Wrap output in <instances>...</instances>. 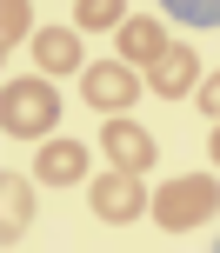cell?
Masks as SVG:
<instances>
[{"instance_id": "obj_9", "label": "cell", "mask_w": 220, "mask_h": 253, "mask_svg": "<svg viewBox=\"0 0 220 253\" xmlns=\"http://www.w3.org/2000/svg\"><path fill=\"white\" fill-rule=\"evenodd\" d=\"M160 53H167V27H160L154 13H133V20L120 27V60L127 67H154Z\"/></svg>"}, {"instance_id": "obj_6", "label": "cell", "mask_w": 220, "mask_h": 253, "mask_svg": "<svg viewBox=\"0 0 220 253\" xmlns=\"http://www.w3.org/2000/svg\"><path fill=\"white\" fill-rule=\"evenodd\" d=\"M194 80H200V53H194V47H167L154 67H147V93H160V100L194 93Z\"/></svg>"}, {"instance_id": "obj_1", "label": "cell", "mask_w": 220, "mask_h": 253, "mask_svg": "<svg viewBox=\"0 0 220 253\" xmlns=\"http://www.w3.org/2000/svg\"><path fill=\"white\" fill-rule=\"evenodd\" d=\"M147 213H154L167 233H194V227H207V220L220 213V180L214 173H174L167 187L154 193Z\"/></svg>"}, {"instance_id": "obj_15", "label": "cell", "mask_w": 220, "mask_h": 253, "mask_svg": "<svg viewBox=\"0 0 220 253\" xmlns=\"http://www.w3.org/2000/svg\"><path fill=\"white\" fill-rule=\"evenodd\" d=\"M207 160L220 167V120H214V140H207Z\"/></svg>"}, {"instance_id": "obj_16", "label": "cell", "mask_w": 220, "mask_h": 253, "mask_svg": "<svg viewBox=\"0 0 220 253\" xmlns=\"http://www.w3.org/2000/svg\"><path fill=\"white\" fill-rule=\"evenodd\" d=\"M214 253H220V247H214Z\"/></svg>"}, {"instance_id": "obj_13", "label": "cell", "mask_w": 220, "mask_h": 253, "mask_svg": "<svg viewBox=\"0 0 220 253\" xmlns=\"http://www.w3.org/2000/svg\"><path fill=\"white\" fill-rule=\"evenodd\" d=\"M174 13L194 20V27H220V7H200V0H174Z\"/></svg>"}, {"instance_id": "obj_2", "label": "cell", "mask_w": 220, "mask_h": 253, "mask_svg": "<svg viewBox=\"0 0 220 253\" xmlns=\"http://www.w3.org/2000/svg\"><path fill=\"white\" fill-rule=\"evenodd\" d=\"M53 120H60V93L47 80H7L0 87V126H7V140H47Z\"/></svg>"}, {"instance_id": "obj_10", "label": "cell", "mask_w": 220, "mask_h": 253, "mask_svg": "<svg viewBox=\"0 0 220 253\" xmlns=\"http://www.w3.org/2000/svg\"><path fill=\"white\" fill-rule=\"evenodd\" d=\"M0 200H7V213H0V247L13 253V240L34 227V180L7 173V180H0Z\"/></svg>"}, {"instance_id": "obj_12", "label": "cell", "mask_w": 220, "mask_h": 253, "mask_svg": "<svg viewBox=\"0 0 220 253\" xmlns=\"http://www.w3.org/2000/svg\"><path fill=\"white\" fill-rule=\"evenodd\" d=\"M27 27H34V7H27V0H7V13H0V34H7V47H13V40H27Z\"/></svg>"}, {"instance_id": "obj_5", "label": "cell", "mask_w": 220, "mask_h": 253, "mask_svg": "<svg viewBox=\"0 0 220 253\" xmlns=\"http://www.w3.org/2000/svg\"><path fill=\"white\" fill-rule=\"evenodd\" d=\"M100 147H107V160H114V173H147V167H154V153H160V140L147 133L140 120H107Z\"/></svg>"}, {"instance_id": "obj_7", "label": "cell", "mask_w": 220, "mask_h": 253, "mask_svg": "<svg viewBox=\"0 0 220 253\" xmlns=\"http://www.w3.org/2000/svg\"><path fill=\"white\" fill-rule=\"evenodd\" d=\"M34 60H40V80H47V74H87L74 27H40V34H34Z\"/></svg>"}, {"instance_id": "obj_11", "label": "cell", "mask_w": 220, "mask_h": 253, "mask_svg": "<svg viewBox=\"0 0 220 253\" xmlns=\"http://www.w3.org/2000/svg\"><path fill=\"white\" fill-rule=\"evenodd\" d=\"M74 27L107 34V27H127V20H120V0H80V7H74Z\"/></svg>"}, {"instance_id": "obj_4", "label": "cell", "mask_w": 220, "mask_h": 253, "mask_svg": "<svg viewBox=\"0 0 220 253\" xmlns=\"http://www.w3.org/2000/svg\"><path fill=\"white\" fill-rule=\"evenodd\" d=\"M87 200H93V213H100L107 227H127V220H140L147 207H154V193L140 187V173H100L87 187Z\"/></svg>"}, {"instance_id": "obj_14", "label": "cell", "mask_w": 220, "mask_h": 253, "mask_svg": "<svg viewBox=\"0 0 220 253\" xmlns=\"http://www.w3.org/2000/svg\"><path fill=\"white\" fill-rule=\"evenodd\" d=\"M194 100H200V114H207V120H220V74L200 80V93H194Z\"/></svg>"}, {"instance_id": "obj_3", "label": "cell", "mask_w": 220, "mask_h": 253, "mask_svg": "<svg viewBox=\"0 0 220 253\" xmlns=\"http://www.w3.org/2000/svg\"><path fill=\"white\" fill-rule=\"evenodd\" d=\"M80 100L100 107L107 120H127V107L140 100V80H133L127 60H93L87 74H80Z\"/></svg>"}, {"instance_id": "obj_8", "label": "cell", "mask_w": 220, "mask_h": 253, "mask_svg": "<svg viewBox=\"0 0 220 253\" xmlns=\"http://www.w3.org/2000/svg\"><path fill=\"white\" fill-rule=\"evenodd\" d=\"M34 180H47V187H74V180H87V147H80L74 133L67 140H47L34 160Z\"/></svg>"}]
</instances>
